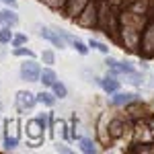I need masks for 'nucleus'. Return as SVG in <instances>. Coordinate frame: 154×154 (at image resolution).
<instances>
[{
    "instance_id": "obj_7",
    "label": "nucleus",
    "mask_w": 154,
    "mask_h": 154,
    "mask_svg": "<svg viewBox=\"0 0 154 154\" xmlns=\"http://www.w3.org/2000/svg\"><path fill=\"white\" fill-rule=\"evenodd\" d=\"M58 80V74L54 70V66H45V68H41V74H39V82L43 84V86H51V84Z\"/></svg>"
},
{
    "instance_id": "obj_19",
    "label": "nucleus",
    "mask_w": 154,
    "mask_h": 154,
    "mask_svg": "<svg viewBox=\"0 0 154 154\" xmlns=\"http://www.w3.org/2000/svg\"><path fill=\"white\" fill-rule=\"evenodd\" d=\"M45 2H48L51 8H60V6H64V2H66V0H45Z\"/></svg>"
},
{
    "instance_id": "obj_17",
    "label": "nucleus",
    "mask_w": 154,
    "mask_h": 154,
    "mask_svg": "<svg viewBox=\"0 0 154 154\" xmlns=\"http://www.w3.org/2000/svg\"><path fill=\"white\" fill-rule=\"evenodd\" d=\"M88 48L97 49V51H101V54H109V48H107L105 43H101V41H97V39H88Z\"/></svg>"
},
{
    "instance_id": "obj_11",
    "label": "nucleus",
    "mask_w": 154,
    "mask_h": 154,
    "mask_svg": "<svg viewBox=\"0 0 154 154\" xmlns=\"http://www.w3.org/2000/svg\"><path fill=\"white\" fill-rule=\"evenodd\" d=\"M17 146H19V138L17 136H4V142H2V150H17Z\"/></svg>"
},
{
    "instance_id": "obj_9",
    "label": "nucleus",
    "mask_w": 154,
    "mask_h": 154,
    "mask_svg": "<svg viewBox=\"0 0 154 154\" xmlns=\"http://www.w3.org/2000/svg\"><path fill=\"white\" fill-rule=\"evenodd\" d=\"M35 99H37V103H41L43 107H54L56 105V95L51 93V91H41L39 95H35Z\"/></svg>"
},
{
    "instance_id": "obj_6",
    "label": "nucleus",
    "mask_w": 154,
    "mask_h": 154,
    "mask_svg": "<svg viewBox=\"0 0 154 154\" xmlns=\"http://www.w3.org/2000/svg\"><path fill=\"white\" fill-rule=\"evenodd\" d=\"M95 82L105 91L107 95H111V93H115L119 91V80L115 78V74H111V76H105V78H95Z\"/></svg>"
},
{
    "instance_id": "obj_2",
    "label": "nucleus",
    "mask_w": 154,
    "mask_h": 154,
    "mask_svg": "<svg viewBox=\"0 0 154 154\" xmlns=\"http://www.w3.org/2000/svg\"><path fill=\"white\" fill-rule=\"evenodd\" d=\"M43 128H45V121H41L39 117L29 119L27 125H25V131H27V140L31 144H39L43 140Z\"/></svg>"
},
{
    "instance_id": "obj_12",
    "label": "nucleus",
    "mask_w": 154,
    "mask_h": 154,
    "mask_svg": "<svg viewBox=\"0 0 154 154\" xmlns=\"http://www.w3.org/2000/svg\"><path fill=\"white\" fill-rule=\"evenodd\" d=\"M70 45H72L74 49H76V51H78L80 56H86V54H88V43H84V41H80L78 37H72Z\"/></svg>"
},
{
    "instance_id": "obj_16",
    "label": "nucleus",
    "mask_w": 154,
    "mask_h": 154,
    "mask_svg": "<svg viewBox=\"0 0 154 154\" xmlns=\"http://www.w3.org/2000/svg\"><path fill=\"white\" fill-rule=\"evenodd\" d=\"M41 60H43V64L54 66V64H56V54H54V49H43V51H41Z\"/></svg>"
},
{
    "instance_id": "obj_3",
    "label": "nucleus",
    "mask_w": 154,
    "mask_h": 154,
    "mask_svg": "<svg viewBox=\"0 0 154 154\" xmlns=\"http://www.w3.org/2000/svg\"><path fill=\"white\" fill-rule=\"evenodd\" d=\"M35 105H37V99L31 91H19L14 95V107H17L19 113H27V111H31Z\"/></svg>"
},
{
    "instance_id": "obj_1",
    "label": "nucleus",
    "mask_w": 154,
    "mask_h": 154,
    "mask_svg": "<svg viewBox=\"0 0 154 154\" xmlns=\"http://www.w3.org/2000/svg\"><path fill=\"white\" fill-rule=\"evenodd\" d=\"M39 74H41V66L35 62V58L25 60L19 68V76L25 82H39Z\"/></svg>"
},
{
    "instance_id": "obj_4",
    "label": "nucleus",
    "mask_w": 154,
    "mask_h": 154,
    "mask_svg": "<svg viewBox=\"0 0 154 154\" xmlns=\"http://www.w3.org/2000/svg\"><path fill=\"white\" fill-rule=\"evenodd\" d=\"M39 37L41 39H45V41H49L54 48H60L64 49L66 48V41L60 37V33L56 31V29H49V27H41V31H39Z\"/></svg>"
},
{
    "instance_id": "obj_10",
    "label": "nucleus",
    "mask_w": 154,
    "mask_h": 154,
    "mask_svg": "<svg viewBox=\"0 0 154 154\" xmlns=\"http://www.w3.org/2000/svg\"><path fill=\"white\" fill-rule=\"evenodd\" d=\"M49 88H51V93L56 95V99H66V97H68V88H66V84L62 82V80H56Z\"/></svg>"
},
{
    "instance_id": "obj_5",
    "label": "nucleus",
    "mask_w": 154,
    "mask_h": 154,
    "mask_svg": "<svg viewBox=\"0 0 154 154\" xmlns=\"http://www.w3.org/2000/svg\"><path fill=\"white\" fill-rule=\"evenodd\" d=\"M19 23V14H17V8H11V6H6V8H2L0 11V25H4V27H17Z\"/></svg>"
},
{
    "instance_id": "obj_22",
    "label": "nucleus",
    "mask_w": 154,
    "mask_h": 154,
    "mask_svg": "<svg viewBox=\"0 0 154 154\" xmlns=\"http://www.w3.org/2000/svg\"><path fill=\"white\" fill-rule=\"evenodd\" d=\"M0 109H2V103H0Z\"/></svg>"
},
{
    "instance_id": "obj_21",
    "label": "nucleus",
    "mask_w": 154,
    "mask_h": 154,
    "mask_svg": "<svg viewBox=\"0 0 154 154\" xmlns=\"http://www.w3.org/2000/svg\"><path fill=\"white\" fill-rule=\"evenodd\" d=\"M56 150L58 152H70V148H66V144H56Z\"/></svg>"
},
{
    "instance_id": "obj_20",
    "label": "nucleus",
    "mask_w": 154,
    "mask_h": 154,
    "mask_svg": "<svg viewBox=\"0 0 154 154\" xmlns=\"http://www.w3.org/2000/svg\"><path fill=\"white\" fill-rule=\"evenodd\" d=\"M0 2H4V4H6V6H11V8H17V6H19V2H17V0H0Z\"/></svg>"
},
{
    "instance_id": "obj_8",
    "label": "nucleus",
    "mask_w": 154,
    "mask_h": 154,
    "mask_svg": "<svg viewBox=\"0 0 154 154\" xmlns=\"http://www.w3.org/2000/svg\"><path fill=\"white\" fill-rule=\"evenodd\" d=\"M136 93H111V103L113 105H128V103H131V101H136Z\"/></svg>"
},
{
    "instance_id": "obj_18",
    "label": "nucleus",
    "mask_w": 154,
    "mask_h": 154,
    "mask_svg": "<svg viewBox=\"0 0 154 154\" xmlns=\"http://www.w3.org/2000/svg\"><path fill=\"white\" fill-rule=\"evenodd\" d=\"M27 35H23V33H17V35H12V39H11V45L12 48H19V45H27Z\"/></svg>"
},
{
    "instance_id": "obj_13",
    "label": "nucleus",
    "mask_w": 154,
    "mask_h": 154,
    "mask_svg": "<svg viewBox=\"0 0 154 154\" xmlns=\"http://www.w3.org/2000/svg\"><path fill=\"white\" fill-rule=\"evenodd\" d=\"M12 35H14V33L11 31V27H4V25H2V27H0V45H8Z\"/></svg>"
},
{
    "instance_id": "obj_15",
    "label": "nucleus",
    "mask_w": 154,
    "mask_h": 154,
    "mask_svg": "<svg viewBox=\"0 0 154 154\" xmlns=\"http://www.w3.org/2000/svg\"><path fill=\"white\" fill-rule=\"evenodd\" d=\"M80 150L86 152V154H93V152H97V146H95L93 140H88V138H80Z\"/></svg>"
},
{
    "instance_id": "obj_14",
    "label": "nucleus",
    "mask_w": 154,
    "mask_h": 154,
    "mask_svg": "<svg viewBox=\"0 0 154 154\" xmlns=\"http://www.w3.org/2000/svg\"><path fill=\"white\" fill-rule=\"evenodd\" d=\"M12 56H17V58H35V54H33L29 48H25V45L14 48V49H12Z\"/></svg>"
}]
</instances>
